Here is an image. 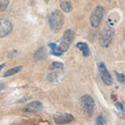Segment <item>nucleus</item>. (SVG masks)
<instances>
[{
    "label": "nucleus",
    "mask_w": 125,
    "mask_h": 125,
    "mask_svg": "<svg viewBox=\"0 0 125 125\" xmlns=\"http://www.w3.org/2000/svg\"><path fill=\"white\" fill-rule=\"evenodd\" d=\"M117 79H118V81H119V82L124 83V81H125L124 74H119V73H117Z\"/></svg>",
    "instance_id": "a211bd4d"
},
{
    "label": "nucleus",
    "mask_w": 125,
    "mask_h": 125,
    "mask_svg": "<svg viewBox=\"0 0 125 125\" xmlns=\"http://www.w3.org/2000/svg\"><path fill=\"white\" fill-rule=\"evenodd\" d=\"M21 70H22V67H21V66H16V67H14V68H9L8 71L5 72V76H10V75H13V74H15V73L20 72Z\"/></svg>",
    "instance_id": "ddd939ff"
},
{
    "label": "nucleus",
    "mask_w": 125,
    "mask_h": 125,
    "mask_svg": "<svg viewBox=\"0 0 125 125\" xmlns=\"http://www.w3.org/2000/svg\"><path fill=\"white\" fill-rule=\"evenodd\" d=\"M76 48L82 51V53H83L85 57H88V56H89V53H90L89 48H88V45L86 44L85 42H79V43H76Z\"/></svg>",
    "instance_id": "9d476101"
},
{
    "label": "nucleus",
    "mask_w": 125,
    "mask_h": 125,
    "mask_svg": "<svg viewBox=\"0 0 125 125\" xmlns=\"http://www.w3.org/2000/svg\"><path fill=\"white\" fill-rule=\"evenodd\" d=\"M13 29V23L8 18H0V37H5Z\"/></svg>",
    "instance_id": "423d86ee"
},
{
    "label": "nucleus",
    "mask_w": 125,
    "mask_h": 125,
    "mask_svg": "<svg viewBox=\"0 0 125 125\" xmlns=\"http://www.w3.org/2000/svg\"><path fill=\"white\" fill-rule=\"evenodd\" d=\"M114 36H115V32H114L112 27H105L103 29L102 35H101V41H100L103 48L110 46L112 40H114Z\"/></svg>",
    "instance_id": "7ed1b4c3"
},
{
    "label": "nucleus",
    "mask_w": 125,
    "mask_h": 125,
    "mask_svg": "<svg viewBox=\"0 0 125 125\" xmlns=\"http://www.w3.org/2000/svg\"><path fill=\"white\" fill-rule=\"evenodd\" d=\"M98 70H100L101 79H102V81L104 82V85L111 86L112 85V78H111L110 73H109V71L107 70V67H105V65H104L103 62H101V64L98 65Z\"/></svg>",
    "instance_id": "6e6552de"
},
{
    "label": "nucleus",
    "mask_w": 125,
    "mask_h": 125,
    "mask_svg": "<svg viewBox=\"0 0 125 125\" xmlns=\"http://www.w3.org/2000/svg\"><path fill=\"white\" fill-rule=\"evenodd\" d=\"M103 18H104V8H103V6L98 5V6L95 7L93 14L90 16V24L94 28H97L102 22Z\"/></svg>",
    "instance_id": "f03ea898"
},
{
    "label": "nucleus",
    "mask_w": 125,
    "mask_h": 125,
    "mask_svg": "<svg viewBox=\"0 0 125 125\" xmlns=\"http://www.w3.org/2000/svg\"><path fill=\"white\" fill-rule=\"evenodd\" d=\"M116 105H117V108H118V109H121L122 111H124V108H123V105H122V104H121L119 102H117V103H116Z\"/></svg>",
    "instance_id": "6ab92c4d"
},
{
    "label": "nucleus",
    "mask_w": 125,
    "mask_h": 125,
    "mask_svg": "<svg viewBox=\"0 0 125 125\" xmlns=\"http://www.w3.org/2000/svg\"><path fill=\"white\" fill-rule=\"evenodd\" d=\"M9 5V1H6V0H2V1H0V12H2L5 9L8 7Z\"/></svg>",
    "instance_id": "dca6fc26"
},
{
    "label": "nucleus",
    "mask_w": 125,
    "mask_h": 125,
    "mask_svg": "<svg viewBox=\"0 0 125 125\" xmlns=\"http://www.w3.org/2000/svg\"><path fill=\"white\" fill-rule=\"evenodd\" d=\"M4 66H5V64H1V65H0V72H1V70L4 68Z\"/></svg>",
    "instance_id": "aec40b11"
},
{
    "label": "nucleus",
    "mask_w": 125,
    "mask_h": 125,
    "mask_svg": "<svg viewBox=\"0 0 125 125\" xmlns=\"http://www.w3.org/2000/svg\"><path fill=\"white\" fill-rule=\"evenodd\" d=\"M49 46L51 48V52H54V53H60V54L64 53L62 50H60V48H59L57 44H54V43H49Z\"/></svg>",
    "instance_id": "4468645a"
},
{
    "label": "nucleus",
    "mask_w": 125,
    "mask_h": 125,
    "mask_svg": "<svg viewBox=\"0 0 125 125\" xmlns=\"http://www.w3.org/2000/svg\"><path fill=\"white\" fill-rule=\"evenodd\" d=\"M81 107L83 109V111L88 115V116H92L94 112V109H95V102L92 96L89 95H85L81 98Z\"/></svg>",
    "instance_id": "20e7f679"
},
{
    "label": "nucleus",
    "mask_w": 125,
    "mask_h": 125,
    "mask_svg": "<svg viewBox=\"0 0 125 125\" xmlns=\"http://www.w3.org/2000/svg\"><path fill=\"white\" fill-rule=\"evenodd\" d=\"M43 109V104H42V102H40V101H34V102H30L28 103L26 107L23 108V110L27 112H38L41 111Z\"/></svg>",
    "instance_id": "1a4fd4ad"
},
{
    "label": "nucleus",
    "mask_w": 125,
    "mask_h": 125,
    "mask_svg": "<svg viewBox=\"0 0 125 125\" xmlns=\"http://www.w3.org/2000/svg\"><path fill=\"white\" fill-rule=\"evenodd\" d=\"M53 121L57 124H67L74 121V116L67 112H57L53 115Z\"/></svg>",
    "instance_id": "0eeeda50"
},
{
    "label": "nucleus",
    "mask_w": 125,
    "mask_h": 125,
    "mask_svg": "<svg viewBox=\"0 0 125 125\" xmlns=\"http://www.w3.org/2000/svg\"><path fill=\"white\" fill-rule=\"evenodd\" d=\"M49 26L53 31H59L64 26V15L59 10H54L49 15Z\"/></svg>",
    "instance_id": "f257e3e1"
},
{
    "label": "nucleus",
    "mask_w": 125,
    "mask_h": 125,
    "mask_svg": "<svg viewBox=\"0 0 125 125\" xmlns=\"http://www.w3.org/2000/svg\"><path fill=\"white\" fill-rule=\"evenodd\" d=\"M45 56H46V51H45V48H41L40 50H37L34 54V58L36 60H41V59H44Z\"/></svg>",
    "instance_id": "9b49d317"
},
{
    "label": "nucleus",
    "mask_w": 125,
    "mask_h": 125,
    "mask_svg": "<svg viewBox=\"0 0 125 125\" xmlns=\"http://www.w3.org/2000/svg\"><path fill=\"white\" fill-rule=\"evenodd\" d=\"M96 125H105V119L103 116H98L96 118Z\"/></svg>",
    "instance_id": "f3484780"
},
{
    "label": "nucleus",
    "mask_w": 125,
    "mask_h": 125,
    "mask_svg": "<svg viewBox=\"0 0 125 125\" xmlns=\"http://www.w3.org/2000/svg\"><path fill=\"white\" fill-rule=\"evenodd\" d=\"M62 62H52L51 64V66H50V68L51 70H58V68H62Z\"/></svg>",
    "instance_id": "2eb2a0df"
},
{
    "label": "nucleus",
    "mask_w": 125,
    "mask_h": 125,
    "mask_svg": "<svg viewBox=\"0 0 125 125\" xmlns=\"http://www.w3.org/2000/svg\"><path fill=\"white\" fill-rule=\"evenodd\" d=\"M60 8L65 13H70L72 10V4L70 1H60Z\"/></svg>",
    "instance_id": "f8f14e48"
},
{
    "label": "nucleus",
    "mask_w": 125,
    "mask_h": 125,
    "mask_svg": "<svg viewBox=\"0 0 125 125\" xmlns=\"http://www.w3.org/2000/svg\"><path fill=\"white\" fill-rule=\"evenodd\" d=\"M73 38H74V31L72 30V29H67V30L64 32L62 42H60V45H59V48H60V50H62V52H65V51L70 48Z\"/></svg>",
    "instance_id": "39448f33"
}]
</instances>
